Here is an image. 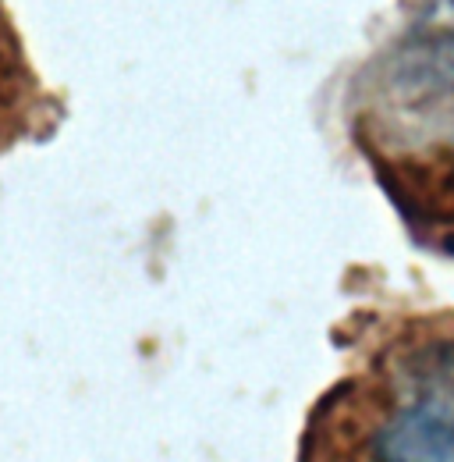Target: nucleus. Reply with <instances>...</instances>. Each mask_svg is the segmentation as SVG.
I'll list each match as a JSON object with an SVG mask.
<instances>
[{
  "mask_svg": "<svg viewBox=\"0 0 454 462\" xmlns=\"http://www.w3.org/2000/svg\"><path fill=\"white\" fill-rule=\"evenodd\" d=\"M395 392L369 434V462H454V342L408 348Z\"/></svg>",
  "mask_w": 454,
  "mask_h": 462,
  "instance_id": "f257e3e1",
  "label": "nucleus"
}]
</instances>
